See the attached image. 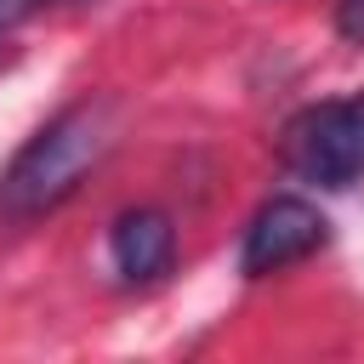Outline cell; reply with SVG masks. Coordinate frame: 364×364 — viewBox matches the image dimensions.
<instances>
[{
  "instance_id": "obj_2",
  "label": "cell",
  "mask_w": 364,
  "mask_h": 364,
  "mask_svg": "<svg viewBox=\"0 0 364 364\" xmlns=\"http://www.w3.org/2000/svg\"><path fill=\"white\" fill-rule=\"evenodd\" d=\"M279 159L301 182L318 188H353L364 176V91L358 97H330L284 119L279 131Z\"/></svg>"
},
{
  "instance_id": "obj_3",
  "label": "cell",
  "mask_w": 364,
  "mask_h": 364,
  "mask_svg": "<svg viewBox=\"0 0 364 364\" xmlns=\"http://www.w3.org/2000/svg\"><path fill=\"white\" fill-rule=\"evenodd\" d=\"M324 239H330V222L318 216V205H307L301 193H273V199L250 216V228H245L239 273H245V279L284 273V267L307 262Z\"/></svg>"
},
{
  "instance_id": "obj_1",
  "label": "cell",
  "mask_w": 364,
  "mask_h": 364,
  "mask_svg": "<svg viewBox=\"0 0 364 364\" xmlns=\"http://www.w3.org/2000/svg\"><path fill=\"white\" fill-rule=\"evenodd\" d=\"M114 131H119V108L108 97H80L63 114H51L0 171V222L23 228L51 216L63 199H74L80 182L114 148Z\"/></svg>"
},
{
  "instance_id": "obj_5",
  "label": "cell",
  "mask_w": 364,
  "mask_h": 364,
  "mask_svg": "<svg viewBox=\"0 0 364 364\" xmlns=\"http://www.w3.org/2000/svg\"><path fill=\"white\" fill-rule=\"evenodd\" d=\"M336 34L364 46V0H336Z\"/></svg>"
},
{
  "instance_id": "obj_4",
  "label": "cell",
  "mask_w": 364,
  "mask_h": 364,
  "mask_svg": "<svg viewBox=\"0 0 364 364\" xmlns=\"http://www.w3.org/2000/svg\"><path fill=\"white\" fill-rule=\"evenodd\" d=\"M108 256H114V267H119L125 284H154V279H165L171 262H176V228H171V216L154 210V205L119 210L114 228H108Z\"/></svg>"
},
{
  "instance_id": "obj_6",
  "label": "cell",
  "mask_w": 364,
  "mask_h": 364,
  "mask_svg": "<svg viewBox=\"0 0 364 364\" xmlns=\"http://www.w3.org/2000/svg\"><path fill=\"white\" fill-rule=\"evenodd\" d=\"M68 6H97V0H68Z\"/></svg>"
}]
</instances>
